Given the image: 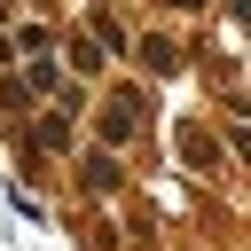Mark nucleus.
<instances>
[{"mask_svg": "<svg viewBox=\"0 0 251 251\" xmlns=\"http://www.w3.org/2000/svg\"><path fill=\"white\" fill-rule=\"evenodd\" d=\"M133 133H141V102H133V94H118V102H110V118H102V141H133Z\"/></svg>", "mask_w": 251, "mask_h": 251, "instance_id": "obj_1", "label": "nucleus"}, {"mask_svg": "<svg viewBox=\"0 0 251 251\" xmlns=\"http://www.w3.org/2000/svg\"><path fill=\"white\" fill-rule=\"evenodd\" d=\"M86 188L110 196V188H118V165H110V157H86Z\"/></svg>", "mask_w": 251, "mask_h": 251, "instance_id": "obj_2", "label": "nucleus"}, {"mask_svg": "<svg viewBox=\"0 0 251 251\" xmlns=\"http://www.w3.org/2000/svg\"><path fill=\"white\" fill-rule=\"evenodd\" d=\"M141 63H149V71H180V55H173L165 39H149V47H141Z\"/></svg>", "mask_w": 251, "mask_h": 251, "instance_id": "obj_3", "label": "nucleus"}, {"mask_svg": "<svg viewBox=\"0 0 251 251\" xmlns=\"http://www.w3.org/2000/svg\"><path fill=\"white\" fill-rule=\"evenodd\" d=\"M165 8H204V0H165Z\"/></svg>", "mask_w": 251, "mask_h": 251, "instance_id": "obj_4", "label": "nucleus"}]
</instances>
